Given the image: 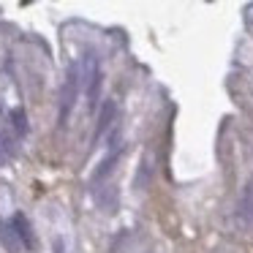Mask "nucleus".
<instances>
[{
    "label": "nucleus",
    "instance_id": "nucleus-1",
    "mask_svg": "<svg viewBox=\"0 0 253 253\" xmlns=\"http://www.w3.org/2000/svg\"><path fill=\"white\" fill-rule=\"evenodd\" d=\"M79 87H82V63H71L66 71V79H63V87H60V101H57V126L66 128L68 126V117L74 112V104L79 98Z\"/></svg>",
    "mask_w": 253,
    "mask_h": 253
},
{
    "label": "nucleus",
    "instance_id": "nucleus-4",
    "mask_svg": "<svg viewBox=\"0 0 253 253\" xmlns=\"http://www.w3.org/2000/svg\"><path fill=\"white\" fill-rule=\"evenodd\" d=\"M115 115H117V104H115V101H106L104 109H101V115H98V131H95V144L101 142V136L106 133V128L112 126Z\"/></svg>",
    "mask_w": 253,
    "mask_h": 253
},
{
    "label": "nucleus",
    "instance_id": "nucleus-3",
    "mask_svg": "<svg viewBox=\"0 0 253 253\" xmlns=\"http://www.w3.org/2000/svg\"><path fill=\"white\" fill-rule=\"evenodd\" d=\"M0 245L6 248L8 253H22V242H19L11 220H0Z\"/></svg>",
    "mask_w": 253,
    "mask_h": 253
},
{
    "label": "nucleus",
    "instance_id": "nucleus-5",
    "mask_svg": "<svg viewBox=\"0 0 253 253\" xmlns=\"http://www.w3.org/2000/svg\"><path fill=\"white\" fill-rule=\"evenodd\" d=\"M120 153H123V147H117V150H112V155H106V158L101 161V166L93 171V182H101L112 169H115V164H117V158H120Z\"/></svg>",
    "mask_w": 253,
    "mask_h": 253
},
{
    "label": "nucleus",
    "instance_id": "nucleus-6",
    "mask_svg": "<svg viewBox=\"0 0 253 253\" xmlns=\"http://www.w3.org/2000/svg\"><path fill=\"white\" fill-rule=\"evenodd\" d=\"M14 126H17V131H19V133L28 131V123H25V112L14 109Z\"/></svg>",
    "mask_w": 253,
    "mask_h": 253
},
{
    "label": "nucleus",
    "instance_id": "nucleus-7",
    "mask_svg": "<svg viewBox=\"0 0 253 253\" xmlns=\"http://www.w3.org/2000/svg\"><path fill=\"white\" fill-rule=\"evenodd\" d=\"M55 253H66V242H63V237H55Z\"/></svg>",
    "mask_w": 253,
    "mask_h": 253
},
{
    "label": "nucleus",
    "instance_id": "nucleus-8",
    "mask_svg": "<svg viewBox=\"0 0 253 253\" xmlns=\"http://www.w3.org/2000/svg\"><path fill=\"white\" fill-rule=\"evenodd\" d=\"M3 161H6V153H3V147H0V164H3Z\"/></svg>",
    "mask_w": 253,
    "mask_h": 253
},
{
    "label": "nucleus",
    "instance_id": "nucleus-2",
    "mask_svg": "<svg viewBox=\"0 0 253 253\" xmlns=\"http://www.w3.org/2000/svg\"><path fill=\"white\" fill-rule=\"evenodd\" d=\"M11 226H14V231H17L22 248H28V251H30V248L36 245V240H33V229H30L28 215H25V212H14V215H11Z\"/></svg>",
    "mask_w": 253,
    "mask_h": 253
}]
</instances>
